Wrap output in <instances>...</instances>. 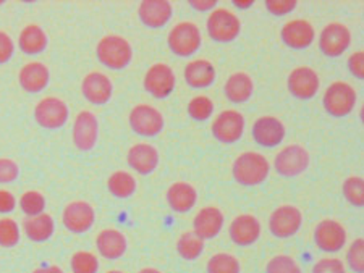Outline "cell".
I'll return each instance as SVG.
<instances>
[{
  "mask_svg": "<svg viewBox=\"0 0 364 273\" xmlns=\"http://www.w3.org/2000/svg\"><path fill=\"white\" fill-rule=\"evenodd\" d=\"M177 77L167 63H154L144 74V89L156 99H166L172 94Z\"/></svg>",
  "mask_w": 364,
  "mask_h": 273,
  "instance_id": "obj_15",
  "label": "cell"
},
{
  "mask_svg": "<svg viewBox=\"0 0 364 273\" xmlns=\"http://www.w3.org/2000/svg\"><path fill=\"white\" fill-rule=\"evenodd\" d=\"M107 188L112 196L119 197V199H127L136 191V179L130 172L117 170L109 177Z\"/></svg>",
  "mask_w": 364,
  "mask_h": 273,
  "instance_id": "obj_31",
  "label": "cell"
},
{
  "mask_svg": "<svg viewBox=\"0 0 364 273\" xmlns=\"http://www.w3.org/2000/svg\"><path fill=\"white\" fill-rule=\"evenodd\" d=\"M190 5L191 9L198 11H213L214 9H217L215 0H191Z\"/></svg>",
  "mask_w": 364,
  "mask_h": 273,
  "instance_id": "obj_47",
  "label": "cell"
},
{
  "mask_svg": "<svg viewBox=\"0 0 364 273\" xmlns=\"http://www.w3.org/2000/svg\"><path fill=\"white\" fill-rule=\"evenodd\" d=\"M205 270H208V273H240L242 265H240V260L233 254L217 252L208 260Z\"/></svg>",
  "mask_w": 364,
  "mask_h": 273,
  "instance_id": "obj_33",
  "label": "cell"
},
{
  "mask_svg": "<svg viewBox=\"0 0 364 273\" xmlns=\"http://www.w3.org/2000/svg\"><path fill=\"white\" fill-rule=\"evenodd\" d=\"M313 273H346V267L338 257H324L314 264Z\"/></svg>",
  "mask_w": 364,
  "mask_h": 273,
  "instance_id": "obj_42",
  "label": "cell"
},
{
  "mask_svg": "<svg viewBox=\"0 0 364 273\" xmlns=\"http://www.w3.org/2000/svg\"><path fill=\"white\" fill-rule=\"evenodd\" d=\"M353 34L343 23L332 21L322 28L319 34V49L327 57H340L350 49Z\"/></svg>",
  "mask_w": 364,
  "mask_h": 273,
  "instance_id": "obj_8",
  "label": "cell"
},
{
  "mask_svg": "<svg viewBox=\"0 0 364 273\" xmlns=\"http://www.w3.org/2000/svg\"><path fill=\"white\" fill-rule=\"evenodd\" d=\"M15 54V44L7 33L0 31V65L7 63Z\"/></svg>",
  "mask_w": 364,
  "mask_h": 273,
  "instance_id": "obj_45",
  "label": "cell"
},
{
  "mask_svg": "<svg viewBox=\"0 0 364 273\" xmlns=\"http://www.w3.org/2000/svg\"><path fill=\"white\" fill-rule=\"evenodd\" d=\"M16 207V197L7 189H0V213H10Z\"/></svg>",
  "mask_w": 364,
  "mask_h": 273,
  "instance_id": "obj_46",
  "label": "cell"
},
{
  "mask_svg": "<svg viewBox=\"0 0 364 273\" xmlns=\"http://www.w3.org/2000/svg\"><path fill=\"white\" fill-rule=\"evenodd\" d=\"M346 235L345 226L336 218H324L316 225L314 228V243L321 251L333 254L342 251L346 246Z\"/></svg>",
  "mask_w": 364,
  "mask_h": 273,
  "instance_id": "obj_12",
  "label": "cell"
},
{
  "mask_svg": "<svg viewBox=\"0 0 364 273\" xmlns=\"http://www.w3.org/2000/svg\"><path fill=\"white\" fill-rule=\"evenodd\" d=\"M96 54L99 62L110 69H123L133 60V48L125 38L109 34L97 43Z\"/></svg>",
  "mask_w": 364,
  "mask_h": 273,
  "instance_id": "obj_2",
  "label": "cell"
},
{
  "mask_svg": "<svg viewBox=\"0 0 364 273\" xmlns=\"http://www.w3.org/2000/svg\"><path fill=\"white\" fill-rule=\"evenodd\" d=\"M233 5L240 10H246V9H251L255 2L252 0H233Z\"/></svg>",
  "mask_w": 364,
  "mask_h": 273,
  "instance_id": "obj_49",
  "label": "cell"
},
{
  "mask_svg": "<svg viewBox=\"0 0 364 273\" xmlns=\"http://www.w3.org/2000/svg\"><path fill=\"white\" fill-rule=\"evenodd\" d=\"M225 217L219 207L208 206L199 208V212L193 218V231L201 238V240H214L220 235L224 228Z\"/></svg>",
  "mask_w": 364,
  "mask_h": 273,
  "instance_id": "obj_21",
  "label": "cell"
},
{
  "mask_svg": "<svg viewBox=\"0 0 364 273\" xmlns=\"http://www.w3.org/2000/svg\"><path fill=\"white\" fill-rule=\"evenodd\" d=\"M23 231L28 240L34 243H44L50 240L52 235L55 231V222L49 213H39L34 215V217H28L25 222H23Z\"/></svg>",
  "mask_w": 364,
  "mask_h": 273,
  "instance_id": "obj_29",
  "label": "cell"
},
{
  "mask_svg": "<svg viewBox=\"0 0 364 273\" xmlns=\"http://www.w3.org/2000/svg\"><path fill=\"white\" fill-rule=\"evenodd\" d=\"M96 247L104 259L117 260L125 255L128 249V241L127 236L120 230L107 228L99 231V235L96 236Z\"/></svg>",
  "mask_w": 364,
  "mask_h": 273,
  "instance_id": "obj_25",
  "label": "cell"
},
{
  "mask_svg": "<svg viewBox=\"0 0 364 273\" xmlns=\"http://www.w3.org/2000/svg\"><path fill=\"white\" fill-rule=\"evenodd\" d=\"M107 273H125V272H122V270H109Z\"/></svg>",
  "mask_w": 364,
  "mask_h": 273,
  "instance_id": "obj_51",
  "label": "cell"
},
{
  "mask_svg": "<svg viewBox=\"0 0 364 273\" xmlns=\"http://www.w3.org/2000/svg\"><path fill=\"white\" fill-rule=\"evenodd\" d=\"M245 117L235 108H227L214 118L210 125L214 138L222 144H235L242 139L245 133Z\"/></svg>",
  "mask_w": 364,
  "mask_h": 273,
  "instance_id": "obj_9",
  "label": "cell"
},
{
  "mask_svg": "<svg viewBox=\"0 0 364 273\" xmlns=\"http://www.w3.org/2000/svg\"><path fill=\"white\" fill-rule=\"evenodd\" d=\"M266 273H303V270L295 257L279 254L269 260L266 265Z\"/></svg>",
  "mask_w": 364,
  "mask_h": 273,
  "instance_id": "obj_38",
  "label": "cell"
},
{
  "mask_svg": "<svg viewBox=\"0 0 364 273\" xmlns=\"http://www.w3.org/2000/svg\"><path fill=\"white\" fill-rule=\"evenodd\" d=\"M173 15L172 4L167 0H144L138 7V16L143 25L159 30L170 21Z\"/></svg>",
  "mask_w": 364,
  "mask_h": 273,
  "instance_id": "obj_22",
  "label": "cell"
},
{
  "mask_svg": "<svg viewBox=\"0 0 364 273\" xmlns=\"http://www.w3.org/2000/svg\"><path fill=\"white\" fill-rule=\"evenodd\" d=\"M209 38L220 44L233 43L242 33V21L232 10L217 7L210 11L205 21Z\"/></svg>",
  "mask_w": 364,
  "mask_h": 273,
  "instance_id": "obj_5",
  "label": "cell"
},
{
  "mask_svg": "<svg viewBox=\"0 0 364 273\" xmlns=\"http://www.w3.org/2000/svg\"><path fill=\"white\" fill-rule=\"evenodd\" d=\"M20 226L14 218H0V247H14L20 243Z\"/></svg>",
  "mask_w": 364,
  "mask_h": 273,
  "instance_id": "obj_39",
  "label": "cell"
},
{
  "mask_svg": "<svg viewBox=\"0 0 364 273\" xmlns=\"http://www.w3.org/2000/svg\"><path fill=\"white\" fill-rule=\"evenodd\" d=\"M167 204L173 212L186 213L190 212L198 202V191L193 184L186 182H175L167 189Z\"/></svg>",
  "mask_w": 364,
  "mask_h": 273,
  "instance_id": "obj_27",
  "label": "cell"
},
{
  "mask_svg": "<svg viewBox=\"0 0 364 273\" xmlns=\"http://www.w3.org/2000/svg\"><path fill=\"white\" fill-rule=\"evenodd\" d=\"M348 72L353 74L356 79H364V52L356 50L346 60Z\"/></svg>",
  "mask_w": 364,
  "mask_h": 273,
  "instance_id": "obj_44",
  "label": "cell"
},
{
  "mask_svg": "<svg viewBox=\"0 0 364 273\" xmlns=\"http://www.w3.org/2000/svg\"><path fill=\"white\" fill-rule=\"evenodd\" d=\"M296 7H298L296 0H266L267 11L275 16L289 15Z\"/></svg>",
  "mask_w": 364,
  "mask_h": 273,
  "instance_id": "obj_43",
  "label": "cell"
},
{
  "mask_svg": "<svg viewBox=\"0 0 364 273\" xmlns=\"http://www.w3.org/2000/svg\"><path fill=\"white\" fill-rule=\"evenodd\" d=\"M4 4V0H0V5H2Z\"/></svg>",
  "mask_w": 364,
  "mask_h": 273,
  "instance_id": "obj_52",
  "label": "cell"
},
{
  "mask_svg": "<svg viewBox=\"0 0 364 273\" xmlns=\"http://www.w3.org/2000/svg\"><path fill=\"white\" fill-rule=\"evenodd\" d=\"M130 126L139 136L152 138L157 136L166 126V118L159 108L149 104H138L130 112Z\"/></svg>",
  "mask_w": 364,
  "mask_h": 273,
  "instance_id": "obj_10",
  "label": "cell"
},
{
  "mask_svg": "<svg viewBox=\"0 0 364 273\" xmlns=\"http://www.w3.org/2000/svg\"><path fill=\"white\" fill-rule=\"evenodd\" d=\"M81 92L85 99L92 106H104L114 94V84L107 74L101 72L87 73L83 83H81Z\"/></svg>",
  "mask_w": 364,
  "mask_h": 273,
  "instance_id": "obj_20",
  "label": "cell"
},
{
  "mask_svg": "<svg viewBox=\"0 0 364 273\" xmlns=\"http://www.w3.org/2000/svg\"><path fill=\"white\" fill-rule=\"evenodd\" d=\"M303 225V213L296 206L285 204L275 208L269 217V230L279 240L295 236Z\"/></svg>",
  "mask_w": 364,
  "mask_h": 273,
  "instance_id": "obj_11",
  "label": "cell"
},
{
  "mask_svg": "<svg viewBox=\"0 0 364 273\" xmlns=\"http://www.w3.org/2000/svg\"><path fill=\"white\" fill-rule=\"evenodd\" d=\"M50 72L49 67L41 62H29L25 67H21L18 73L20 86L29 94H36V92L44 91L49 84Z\"/></svg>",
  "mask_w": 364,
  "mask_h": 273,
  "instance_id": "obj_26",
  "label": "cell"
},
{
  "mask_svg": "<svg viewBox=\"0 0 364 273\" xmlns=\"http://www.w3.org/2000/svg\"><path fill=\"white\" fill-rule=\"evenodd\" d=\"M214 107L215 106L213 99L204 94H199L188 102V115L196 121H205L208 118L213 117Z\"/></svg>",
  "mask_w": 364,
  "mask_h": 273,
  "instance_id": "obj_34",
  "label": "cell"
},
{
  "mask_svg": "<svg viewBox=\"0 0 364 273\" xmlns=\"http://www.w3.org/2000/svg\"><path fill=\"white\" fill-rule=\"evenodd\" d=\"M138 273H162V272L154 269V267H144V269H141Z\"/></svg>",
  "mask_w": 364,
  "mask_h": 273,
  "instance_id": "obj_50",
  "label": "cell"
},
{
  "mask_svg": "<svg viewBox=\"0 0 364 273\" xmlns=\"http://www.w3.org/2000/svg\"><path fill=\"white\" fill-rule=\"evenodd\" d=\"M358 102L356 89L346 81H333L327 86L322 97V104L328 115L336 118H343L353 112Z\"/></svg>",
  "mask_w": 364,
  "mask_h": 273,
  "instance_id": "obj_3",
  "label": "cell"
},
{
  "mask_svg": "<svg viewBox=\"0 0 364 273\" xmlns=\"http://www.w3.org/2000/svg\"><path fill=\"white\" fill-rule=\"evenodd\" d=\"M168 49L178 57H191L201 48L203 36L196 23L180 21L170 30L167 36Z\"/></svg>",
  "mask_w": 364,
  "mask_h": 273,
  "instance_id": "obj_6",
  "label": "cell"
},
{
  "mask_svg": "<svg viewBox=\"0 0 364 273\" xmlns=\"http://www.w3.org/2000/svg\"><path fill=\"white\" fill-rule=\"evenodd\" d=\"M20 175V167L14 159L0 157V184L14 183Z\"/></svg>",
  "mask_w": 364,
  "mask_h": 273,
  "instance_id": "obj_41",
  "label": "cell"
},
{
  "mask_svg": "<svg viewBox=\"0 0 364 273\" xmlns=\"http://www.w3.org/2000/svg\"><path fill=\"white\" fill-rule=\"evenodd\" d=\"M33 273H65L58 265H47V267H41V269H36Z\"/></svg>",
  "mask_w": 364,
  "mask_h": 273,
  "instance_id": "obj_48",
  "label": "cell"
},
{
  "mask_svg": "<svg viewBox=\"0 0 364 273\" xmlns=\"http://www.w3.org/2000/svg\"><path fill=\"white\" fill-rule=\"evenodd\" d=\"M271 173V164L267 157L255 150L240 154L232 165V177L242 186L262 184Z\"/></svg>",
  "mask_w": 364,
  "mask_h": 273,
  "instance_id": "obj_1",
  "label": "cell"
},
{
  "mask_svg": "<svg viewBox=\"0 0 364 273\" xmlns=\"http://www.w3.org/2000/svg\"><path fill=\"white\" fill-rule=\"evenodd\" d=\"M183 77L186 84L193 89H205L214 84L217 72L214 63L208 59H195L186 63Z\"/></svg>",
  "mask_w": 364,
  "mask_h": 273,
  "instance_id": "obj_24",
  "label": "cell"
},
{
  "mask_svg": "<svg viewBox=\"0 0 364 273\" xmlns=\"http://www.w3.org/2000/svg\"><path fill=\"white\" fill-rule=\"evenodd\" d=\"M99 138V121L90 110H83L73 121V144L76 149L87 152L94 149Z\"/></svg>",
  "mask_w": 364,
  "mask_h": 273,
  "instance_id": "obj_19",
  "label": "cell"
},
{
  "mask_svg": "<svg viewBox=\"0 0 364 273\" xmlns=\"http://www.w3.org/2000/svg\"><path fill=\"white\" fill-rule=\"evenodd\" d=\"M311 165L309 150L301 144H289L282 147L274 159V168L280 177L296 178L303 175Z\"/></svg>",
  "mask_w": 364,
  "mask_h": 273,
  "instance_id": "obj_4",
  "label": "cell"
},
{
  "mask_svg": "<svg viewBox=\"0 0 364 273\" xmlns=\"http://www.w3.org/2000/svg\"><path fill=\"white\" fill-rule=\"evenodd\" d=\"M47 43H49V39H47L46 31L39 25H34V23L23 28L18 36V48L26 55L43 54L47 48Z\"/></svg>",
  "mask_w": 364,
  "mask_h": 273,
  "instance_id": "obj_30",
  "label": "cell"
},
{
  "mask_svg": "<svg viewBox=\"0 0 364 273\" xmlns=\"http://www.w3.org/2000/svg\"><path fill=\"white\" fill-rule=\"evenodd\" d=\"M204 251V240L195 231H185L177 240V252L181 259L196 260Z\"/></svg>",
  "mask_w": 364,
  "mask_h": 273,
  "instance_id": "obj_32",
  "label": "cell"
},
{
  "mask_svg": "<svg viewBox=\"0 0 364 273\" xmlns=\"http://www.w3.org/2000/svg\"><path fill=\"white\" fill-rule=\"evenodd\" d=\"M280 38L290 49H308L316 40V28L313 23L303 18L287 21L280 30Z\"/></svg>",
  "mask_w": 364,
  "mask_h": 273,
  "instance_id": "obj_18",
  "label": "cell"
},
{
  "mask_svg": "<svg viewBox=\"0 0 364 273\" xmlns=\"http://www.w3.org/2000/svg\"><path fill=\"white\" fill-rule=\"evenodd\" d=\"M70 110L67 102L60 97L47 96L36 104L34 107V118L38 125L46 130H58L68 121Z\"/></svg>",
  "mask_w": 364,
  "mask_h": 273,
  "instance_id": "obj_7",
  "label": "cell"
},
{
  "mask_svg": "<svg viewBox=\"0 0 364 273\" xmlns=\"http://www.w3.org/2000/svg\"><path fill=\"white\" fill-rule=\"evenodd\" d=\"M252 139L262 147H275L284 143L287 126L274 115H264L252 123Z\"/></svg>",
  "mask_w": 364,
  "mask_h": 273,
  "instance_id": "obj_16",
  "label": "cell"
},
{
  "mask_svg": "<svg viewBox=\"0 0 364 273\" xmlns=\"http://www.w3.org/2000/svg\"><path fill=\"white\" fill-rule=\"evenodd\" d=\"M262 235L261 222L255 215L242 213L235 217L228 225V236L233 244L240 247H248L259 240Z\"/></svg>",
  "mask_w": 364,
  "mask_h": 273,
  "instance_id": "obj_17",
  "label": "cell"
},
{
  "mask_svg": "<svg viewBox=\"0 0 364 273\" xmlns=\"http://www.w3.org/2000/svg\"><path fill=\"white\" fill-rule=\"evenodd\" d=\"M346 264L355 273H364V238H356L346 251Z\"/></svg>",
  "mask_w": 364,
  "mask_h": 273,
  "instance_id": "obj_40",
  "label": "cell"
},
{
  "mask_svg": "<svg viewBox=\"0 0 364 273\" xmlns=\"http://www.w3.org/2000/svg\"><path fill=\"white\" fill-rule=\"evenodd\" d=\"M73 273H97L99 272V259L96 254L90 251H78L72 255L70 260Z\"/></svg>",
  "mask_w": 364,
  "mask_h": 273,
  "instance_id": "obj_37",
  "label": "cell"
},
{
  "mask_svg": "<svg viewBox=\"0 0 364 273\" xmlns=\"http://www.w3.org/2000/svg\"><path fill=\"white\" fill-rule=\"evenodd\" d=\"M224 92L227 99L233 104L248 102L255 92V81L245 72H237L227 78Z\"/></svg>",
  "mask_w": 364,
  "mask_h": 273,
  "instance_id": "obj_28",
  "label": "cell"
},
{
  "mask_svg": "<svg viewBox=\"0 0 364 273\" xmlns=\"http://www.w3.org/2000/svg\"><path fill=\"white\" fill-rule=\"evenodd\" d=\"M127 164L139 175H149L159 165V150L149 143H138L127 154Z\"/></svg>",
  "mask_w": 364,
  "mask_h": 273,
  "instance_id": "obj_23",
  "label": "cell"
},
{
  "mask_svg": "<svg viewBox=\"0 0 364 273\" xmlns=\"http://www.w3.org/2000/svg\"><path fill=\"white\" fill-rule=\"evenodd\" d=\"M287 86H289L293 97L299 99V101H309L319 92L321 78L314 68L301 65L291 69L289 79H287Z\"/></svg>",
  "mask_w": 364,
  "mask_h": 273,
  "instance_id": "obj_13",
  "label": "cell"
},
{
  "mask_svg": "<svg viewBox=\"0 0 364 273\" xmlns=\"http://www.w3.org/2000/svg\"><path fill=\"white\" fill-rule=\"evenodd\" d=\"M62 222L72 233L83 235L96 222V211L87 201H72L63 208Z\"/></svg>",
  "mask_w": 364,
  "mask_h": 273,
  "instance_id": "obj_14",
  "label": "cell"
},
{
  "mask_svg": "<svg viewBox=\"0 0 364 273\" xmlns=\"http://www.w3.org/2000/svg\"><path fill=\"white\" fill-rule=\"evenodd\" d=\"M346 202L353 207H364V179L361 177H348L342 186Z\"/></svg>",
  "mask_w": 364,
  "mask_h": 273,
  "instance_id": "obj_35",
  "label": "cell"
},
{
  "mask_svg": "<svg viewBox=\"0 0 364 273\" xmlns=\"http://www.w3.org/2000/svg\"><path fill=\"white\" fill-rule=\"evenodd\" d=\"M20 208L23 213H26L28 217H34V215L44 213L46 211V197L39 191H26L20 196Z\"/></svg>",
  "mask_w": 364,
  "mask_h": 273,
  "instance_id": "obj_36",
  "label": "cell"
}]
</instances>
